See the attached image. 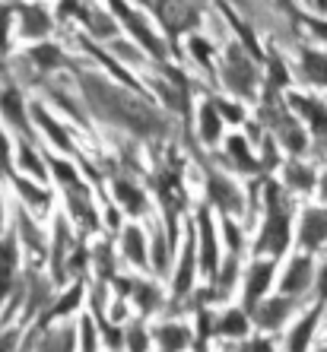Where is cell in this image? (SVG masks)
Returning <instances> with one entry per match:
<instances>
[{
    "instance_id": "6da1fadb",
    "label": "cell",
    "mask_w": 327,
    "mask_h": 352,
    "mask_svg": "<svg viewBox=\"0 0 327 352\" xmlns=\"http://www.w3.org/2000/svg\"><path fill=\"white\" fill-rule=\"evenodd\" d=\"M17 261H19L17 238L3 235V238H0V298H7L10 286H13V276H17Z\"/></svg>"
},
{
    "instance_id": "7a4b0ae2",
    "label": "cell",
    "mask_w": 327,
    "mask_h": 352,
    "mask_svg": "<svg viewBox=\"0 0 327 352\" xmlns=\"http://www.w3.org/2000/svg\"><path fill=\"white\" fill-rule=\"evenodd\" d=\"M0 111H3V118H7L17 131L29 133V115H25V105H23V96H19V89H13V86H7V89H0Z\"/></svg>"
},
{
    "instance_id": "3957f363",
    "label": "cell",
    "mask_w": 327,
    "mask_h": 352,
    "mask_svg": "<svg viewBox=\"0 0 327 352\" xmlns=\"http://www.w3.org/2000/svg\"><path fill=\"white\" fill-rule=\"evenodd\" d=\"M286 241H289V229H286V216L283 213H273L270 216V222H267V232H264V238H261V248H267V251H283L286 248Z\"/></svg>"
},
{
    "instance_id": "277c9868",
    "label": "cell",
    "mask_w": 327,
    "mask_h": 352,
    "mask_svg": "<svg viewBox=\"0 0 327 352\" xmlns=\"http://www.w3.org/2000/svg\"><path fill=\"white\" fill-rule=\"evenodd\" d=\"M327 238V213L324 210H308L305 213V226H302V245L315 248Z\"/></svg>"
},
{
    "instance_id": "5b68a950",
    "label": "cell",
    "mask_w": 327,
    "mask_h": 352,
    "mask_svg": "<svg viewBox=\"0 0 327 352\" xmlns=\"http://www.w3.org/2000/svg\"><path fill=\"white\" fill-rule=\"evenodd\" d=\"M19 16H23V29H19V32H23L25 38H39V35H45L51 29V19L41 7H23Z\"/></svg>"
},
{
    "instance_id": "8992f818",
    "label": "cell",
    "mask_w": 327,
    "mask_h": 352,
    "mask_svg": "<svg viewBox=\"0 0 327 352\" xmlns=\"http://www.w3.org/2000/svg\"><path fill=\"white\" fill-rule=\"evenodd\" d=\"M118 16H124V19H127V29H131V32L137 35V38L143 41V45H147L149 51H153L156 58H162V48H159V41L153 38V32H149L147 25H143V19H140L131 7H118Z\"/></svg>"
},
{
    "instance_id": "52a82bcc",
    "label": "cell",
    "mask_w": 327,
    "mask_h": 352,
    "mask_svg": "<svg viewBox=\"0 0 327 352\" xmlns=\"http://www.w3.org/2000/svg\"><path fill=\"white\" fill-rule=\"evenodd\" d=\"M32 118H35V124H39L41 131H45L51 140H54V143H58L61 149H67V153L74 149V143H70V137H67V133L61 131V124L54 121V118H51V115H48V111H45V108H41V105H35V108H32Z\"/></svg>"
},
{
    "instance_id": "ba28073f",
    "label": "cell",
    "mask_w": 327,
    "mask_h": 352,
    "mask_svg": "<svg viewBox=\"0 0 327 352\" xmlns=\"http://www.w3.org/2000/svg\"><path fill=\"white\" fill-rule=\"evenodd\" d=\"M70 254L67 248V222L58 219L54 222V254H51V270H54V279H64V257Z\"/></svg>"
},
{
    "instance_id": "9c48e42d",
    "label": "cell",
    "mask_w": 327,
    "mask_h": 352,
    "mask_svg": "<svg viewBox=\"0 0 327 352\" xmlns=\"http://www.w3.org/2000/svg\"><path fill=\"white\" fill-rule=\"evenodd\" d=\"M293 108L295 111H302V115H308L311 127L318 133H327V108L321 105V102H311V98H293Z\"/></svg>"
},
{
    "instance_id": "30bf717a",
    "label": "cell",
    "mask_w": 327,
    "mask_h": 352,
    "mask_svg": "<svg viewBox=\"0 0 327 352\" xmlns=\"http://www.w3.org/2000/svg\"><path fill=\"white\" fill-rule=\"evenodd\" d=\"M32 60L48 74V70H58V67H67V58L64 51L58 45H35L32 48Z\"/></svg>"
},
{
    "instance_id": "8fae6325",
    "label": "cell",
    "mask_w": 327,
    "mask_h": 352,
    "mask_svg": "<svg viewBox=\"0 0 327 352\" xmlns=\"http://www.w3.org/2000/svg\"><path fill=\"white\" fill-rule=\"evenodd\" d=\"M121 248H124V254L131 257L137 267H143V263H147V245H143V235H140L137 226H131V229L121 235Z\"/></svg>"
},
{
    "instance_id": "7c38bea8",
    "label": "cell",
    "mask_w": 327,
    "mask_h": 352,
    "mask_svg": "<svg viewBox=\"0 0 327 352\" xmlns=\"http://www.w3.org/2000/svg\"><path fill=\"white\" fill-rule=\"evenodd\" d=\"M115 197H118V204H121L124 210H131V213H143V210H147L143 194H140L134 184H127V181H115Z\"/></svg>"
},
{
    "instance_id": "4fadbf2b",
    "label": "cell",
    "mask_w": 327,
    "mask_h": 352,
    "mask_svg": "<svg viewBox=\"0 0 327 352\" xmlns=\"http://www.w3.org/2000/svg\"><path fill=\"white\" fill-rule=\"evenodd\" d=\"M308 276H311V263L305 261H295L293 267H289V276L283 279V289H286V292H302L305 286H308Z\"/></svg>"
},
{
    "instance_id": "5bb4252c",
    "label": "cell",
    "mask_w": 327,
    "mask_h": 352,
    "mask_svg": "<svg viewBox=\"0 0 327 352\" xmlns=\"http://www.w3.org/2000/svg\"><path fill=\"white\" fill-rule=\"evenodd\" d=\"M270 276H273V263H257L248 276V302H254L264 289L270 286Z\"/></svg>"
},
{
    "instance_id": "9a60e30c",
    "label": "cell",
    "mask_w": 327,
    "mask_h": 352,
    "mask_svg": "<svg viewBox=\"0 0 327 352\" xmlns=\"http://www.w3.org/2000/svg\"><path fill=\"white\" fill-rule=\"evenodd\" d=\"M200 238H204V270L213 273V267H216V245H213V226L207 213H200Z\"/></svg>"
},
{
    "instance_id": "2e32d148",
    "label": "cell",
    "mask_w": 327,
    "mask_h": 352,
    "mask_svg": "<svg viewBox=\"0 0 327 352\" xmlns=\"http://www.w3.org/2000/svg\"><path fill=\"white\" fill-rule=\"evenodd\" d=\"M17 190H19V194H23L32 206H39V210H48V204H51V194H48V190L35 188L32 181H25V178H17Z\"/></svg>"
},
{
    "instance_id": "e0dca14e",
    "label": "cell",
    "mask_w": 327,
    "mask_h": 352,
    "mask_svg": "<svg viewBox=\"0 0 327 352\" xmlns=\"http://www.w3.org/2000/svg\"><path fill=\"white\" fill-rule=\"evenodd\" d=\"M315 320H318V311H311L308 318L295 327L293 340H289V352H305L308 349V336H311V327H315Z\"/></svg>"
},
{
    "instance_id": "ac0fdd59",
    "label": "cell",
    "mask_w": 327,
    "mask_h": 352,
    "mask_svg": "<svg viewBox=\"0 0 327 352\" xmlns=\"http://www.w3.org/2000/svg\"><path fill=\"white\" fill-rule=\"evenodd\" d=\"M200 133H204L207 143L220 140V118H216V108L213 105H204V111H200Z\"/></svg>"
},
{
    "instance_id": "d6986e66",
    "label": "cell",
    "mask_w": 327,
    "mask_h": 352,
    "mask_svg": "<svg viewBox=\"0 0 327 352\" xmlns=\"http://www.w3.org/2000/svg\"><path fill=\"white\" fill-rule=\"evenodd\" d=\"M159 340H162L165 352H178V349H184V346H188V330H184V327H162Z\"/></svg>"
},
{
    "instance_id": "ffe728a7",
    "label": "cell",
    "mask_w": 327,
    "mask_h": 352,
    "mask_svg": "<svg viewBox=\"0 0 327 352\" xmlns=\"http://www.w3.org/2000/svg\"><path fill=\"white\" fill-rule=\"evenodd\" d=\"M305 74H308V80L327 86V60L321 54H315V51H305Z\"/></svg>"
},
{
    "instance_id": "44dd1931",
    "label": "cell",
    "mask_w": 327,
    "mask_h": 352,
    "mask_svg": "<svg viewBox=\"0 0 327 352\" xmlns=\"http://www.w3.org/2000/svg\"><path fill=\"white\" fill-rule=\"evenodd\" d=\"M19 168L23 172H29L35 181H45V165H41V159L35 156V149H19Z\"/></svg>"
},
{
    "instance_id": "7402d4cb",
    "label": "cell",
    "mask_w": 327,
    "mask_h": 352,
    "mask_svg": "<svg viewBox=\"0 0 327 352\" xmlns=\"http://www.w3.org/2000/svg\"><path fill=\"white\" fill-rule=\"evenodd\" d=\"M191 273H194V245L188 241V248H184V261H181V273H178V292H188L191 286Z\"/></svg>"
},
{
    "instance_id": "603a6c76",
    "label": "cell",
    "mask_w": 327,
    "mask_h": 352,
    "mask_svg": "<svg viewBox=\"0 0 327 352\" xmlns=\"http://www.w3.org/2000/svg\"><path fill=\"white\" fill-rule=\"evenodd\" d=\"M80 298H83V286H74L70 292L61 298V305H54L48 311V318H61V314H67V311H74L76 305H80Z\"/></svg>"
},
{
    "instance_id": "cb8c5ba5",
    "label": "cell",
    "mask_w": 327,
    "mask_h": 352,
    "mask_svg": "<svg viewBox=\"0 0 327 352\" xmlns=\"http://www.w3.org/2000/svg\"><path fill=\"white\" fill-rule=\"evenodd\" d=\"M220 330L226 336H242L248 330V320H245V314L242 311H232V314H226L222 318V324H220Z\"/></svg>"
},
{
    "instance_id": "d4e9b609",
    "label": "cell",
    "mask_w": 327,
    "mask_h": 352,
    "mask_svg": "<svg viewBox=\"0 0 327 352\" xmlns=\"http://www.w3.org/2000/svg\"><path fill=\"white\" fill-rule=\"evenodd\" d=\"M70 346H74V336L67 333V330H58V333H51L41 343V352H70Z\"/></svg>"
},
{
    "instance_id": "484cf974",
    "label": "cell",
    "mask_w": 327,
    "mask_h": 352,
    "mask_svg": "<svg viewBox=\"0 0 327 352\" xmlns=\"http://www.w3.org/2000/svg\"><path fill=\"white\" fill-rule=\"evenodd\" d=\"M51 172L58 175L67 188H80V178H76V168H74V165H67V162H61V159H54V162H51Z\"/></svg>"
},
{
    "instance_id": "4316f807",
    "label": "cell",
    "mask_w": 327,
    "mask_h": 352,
    "mask_svg": "<svg viewBox=\"0 0 327 352\" xmlns=\"http://www.w3.org/2000/svg\"><path fill=\"white\" fill-rule=\"evenodd\" d=\"M137 302H140V308H143V311H153L156 308V289L153 286H137Z\"/></svg>"
},
{
    "instance_id": "83f0119b",
    "label": "cell",
    "mask_w": 327,
    "mask_h": 352,
    "mask_svg": "<svg viewBox=\"0 0 327 352\" xmlns=\"http://www.w3.org/2000/svg\"><path fill=\"white\" fill-rule=\"evenodd\" d=\"M229 149H232V156H235L242 165H251V156H248L245 140H242V137H232V140H229Z\"/></svg>"
},
{
    "instance_id": "f1b7e54d",
    "label": "cell",
    "mask_w": 327,
    "mask_h": 352,
    "mask_svg": "<svg viewBox=\"0 0 327 352\" xmlns=\"http://www.w3.org/2000/svg\"><path fill=\"white\" fill-rule=\"evenodd\" d=\"M83 352H96V327H92V320H83Z\"/></svg>"
},
{
    "instance_id": "f546056e",
    "label": "cell",
    "mask_w": 327,
    "mask_h": 352,
    "mask_svg": "<svg viewBox=\"0 0 327 352\" xmlns=\"http://www.w3.org/2000/svg\"><path fill=\"white\" fill-rule=\"evenodd\" d=\"M89 29H92L96 35H115V25L108 23V19L102 16V13H98V19H96V16H89Z\"/></svg>"
},
{
    "instance_id": "4dcf8cb0",
    "label": "cell",
    "mask_w": 327,
    "mask_h": 352,
    "mask_svg": "<svg viewBox=\"0 0 327 352\" xmlns=\"http://www.w3.org/2000/svg\"><path fill=\"white\" fill-rule=\"evenodd\" d=\"M7 32H10V7H0V54L7 51Z\"/></svg>"
},
{
    "instance_id": "1f68e13d",
    "label": "cell",
    "mask_w": 327,
    "mask_h": 352,
    "mask_svg": "<svg viewBox=\"0 0 327 352\" xmlns=\"http://www.w3.org/2000/svg\"><path fill=\"white\" fill-rule=\"evenodd\" d=\"M289 181H293V184H299V188H308V184H311L308 168H299V165H293V168H289Z\"/></svg>"
},
{
    "instance_id": "d6a6232c",
    "label": "cell",
    "mask_w": 327,
    "mask_h": 352,
    "mask_svg": "<svg viewBox=\"0 0 327 352\" xmlns=\"http://www.w3.org/2000/svg\"><path fill=\"white\" fill-rule=\"evenodd\" d=\"M0 172L10 175V143L3 137V131H0Z\"/></svg>"
},
{
    "instance_id": "836d02e7",
    "label": "cell",
    "mask_w": 327,
    "mask_h": 352,
    "mask_svg": "<svg viewBox=\"0 0 327 352\" xmlns=\"http://www.w3.org/2000/svg\"><path fill=\"white\" fill-rule=\"evenodd\" d=\"M283 314H286V302H277V308H273V305H270L267 311H264V324H270V320H273V324H277V320L283 318Z\"/></svg>"
},
{
    "instance_id": "e575fe53",
    "label": "cell",
    "mask_w": 327,
    "mask_h": 352,
    "mask_svg": "<svg viewBox=\"0 0 327 352\" xmlns=\"http://www.w3.org/2000/svg\"><path fill=\"white\" fill-rule=\"evenodd\" d=\"M147 349V336H143V330L134 327L131 330V352H143Z\"/></svg>"
},
{
    "instance_id": "d590c367",
    "label": "cell",
    "mask_w": 327,
    "mask_h": 352,
    "mask_svg": "<svg viewBox=\"0 0 327 352\" xmlns=\"http://www.w3.org/2000/svg\"><path fill=\"white\" fill-rule=\"evenodd\" d=\"M191 48H194V58H200L204 64H210V51H207V41L191 38Z\"/></svg>"
},
{
    "instance_id": "8d00e7d4",
    "label": "cell",
    "mask_w": 327,
    "mask_h": 352,
    "mask_svg": "<svg viewBox=\"0 0 327 352\" xmlns=\"http://www.w3.org/2000/svg\"><path fill=\"white\" fill-rule=\"evenodd\" d=\"M13 346H17V330L0 333V352H13Z\"/></svg>"
},
{
    "instance_id": "74e56055",
    "label": "cell",
    "mask_w": 327,
    "mask_h": 352,
    "mask_svg": "<svg viewBox=\"0 0 327 352\" xmlns=\"http://www.w3.org/2000/svg\"><path fill=\"white\" fill-rule=\"evenodd\" d=\"M156 267H159V270H165V245H162V238H159V241H156Z\"/></svg>"
},
{
    "instance_id": "f35d334b",
    "label": "cell",
    "mask_w": 327,
    "mask_h": 352,
    "mask_svg": "<svg viewBox=\"0 0 327 352\" xmlns=\"http://www.w3.org/2000/svg\"><path fill=\"white\" fill-rule=\"evenodd\" d=\"M220 111L226 118H232V121H238V118H242V115H238V108H232V105H220Z\"/></svg>"
},
{
    "instance_id": "ab89813d",
    "label": "cell",
    "mask_w": 327,
    "mask_h": 352,
    "mask_svg": "<svg viewBox=\"0 0 327 352\" xmlns=\"http://www.w3.org/2000/svg\"><path fill=\"white\" fill-rule=\"evenodd\" d=\"M308 23H311V29H315L321 38H327V25H324V23H318V19H308Z\"/></svg>"
},
{
    "instance_id": "60d3db41",
    "label": "cell",
    "mask_w": 327,
    "mask_h": 352,
    "mask_svg": "<svg viewBox=\"0 0 327 352\" xmlns=\"http://www.w3.org/2000/svg\"><path fill=\"white\" fill-rule=\"evenodd\" d=\"M226 235H229V245H232V248H238V232L232 229V226H226Z\"/></svg>"
},
{
    "instance_id": "b9f144b4",
    "label": "cell",
    "mask_w": 327,
    "mask_h": 352,
    "mask_svg": "<svg viewBox=\"0 0 327 352\" xmlns=\"http://www.w3.org/2000/svg\"><path fill=\"white\" fill-rule=\"evenodd\" d=\"M321 295H327V267H324V273H321Z\"/></svg>"
},
{
    "instance_id": "7bdbcfd3",
    "label": "cell",
    "mask_w": 327,
    "mask_h": 352,
    "mask_svg": "<svg viewBox=\"0 0 327 352\" xmlns=\"http://www.w3.org/2000/svg\"><path fill=\"white\" fill-rule=\"evenodd\" d=\"M251 349H254V352H270V346H267V343H254Z\"/></svg>"
},
{
    "instance_id": "ee69618b",
    "label": "cell",
    "mask_w": 327,
    "mask_h": 352,
    "mask_svg": "<svg viewBox=\"0 0 327 352\" xmlns=\"http://www.w3.org/2000/svg\"><path fill=\"white\" fill-rule=\"evenodd\" d=\"M324 197H327V175H324Z\"/></svg>"
},
{
    "instance_id": "f6af8a7d",
    "label": "cell",
    "mask_w": 327,
    "mask_h": 352,
    "mask_svg": "<svg viewBox=\"0 0 327 352\" xmlns=\"http://www.w3.org/2000/svg\"><path fill=\"white\" fill-rule=\"evenodd\" d=\"M0 222H3V206H0Z\"/></svg>"
}]
</instances>
